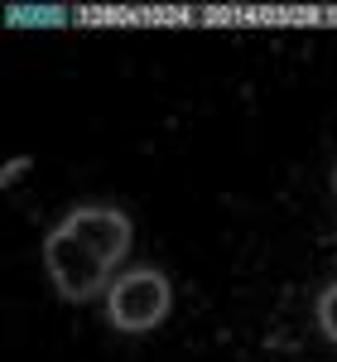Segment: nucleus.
I'll return each mask as SVG.
<instances>
[{
	"instance_id": "obj_1",
	"label": "nucleus",
	"mask_w": 337,
	"mask_h": 362,
	"mask_svg": "<svg viewBox=\"0 0 337 362\" xmlns=\"http://www.w3.org/2000/svg\"><path fill=\"white\" fill-rule=\"evenodd\" d=\"M44 261H49V276L54 285L68 295V300H92L102 285H106V261L97 256V251H87L68 227H58L54 237L44 242Z\"/></svg>"
},
{
	"instance_id": "obj_2",
	"label": "nucleus",
	"mask_w": 337,
	"mask_h": 362,
	"mask_svg": "<svg viewBox=\"0 0 337 362\" xmlns=\"http://www.w3.org/2000/svg\"><path fill=\"white\" fill-rule=\"evenodd\" d=\"M106 309H111L116 329H130V334L154 329V324L168 314V280L159 276V271H130L125 280L111 285Z\"/></svg>"
},
{
	"instance_id": "obj_3",
	"label": "nucleus",
	"mask_w": 337,
	"mask_h": 362,
	"mask_svg": "<svg viewBox=\"0 0 337 362\" xmlns=\"http://www.w3.org/2000/svg\"><path fill=\"white\" fill-rule=\"evenodd\" d=\"M63 227H68L87 251H97L106 266H116V261L125 256V247H130V223H125L121 213H111V208H78Z\"/></svg>"
},
{
	"instance_id": "obj_4",
	"label": "nucleus",
	"mask_w": 337,
	"mask_h": 362,
	"mask_svg": "<svg viewBox=\"0 0 337 362\" xmlns=\"http://www.w3.org/2000/svg\"><path fill=\"white\" fill-rule=\"evenodd\" d=\"M318 319H323V329H328V338L337 343V285L318 300Z\"/></svg>"
}]
</instances>
